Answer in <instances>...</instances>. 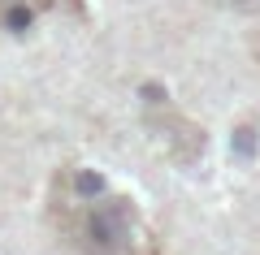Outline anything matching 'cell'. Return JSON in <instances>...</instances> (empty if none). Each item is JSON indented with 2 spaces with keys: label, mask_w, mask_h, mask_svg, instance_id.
<instances>
[{
  "label": "cell",
  "mask_w": 260,
  "mask_h": 255,
  "mask_svg": "<svg viewBox=\"0 0 260 255\" xmlns=\"http://www.w3.org/2000/svg\"><path fill=\"white\" fill-rule=\"evenodd\" d=\"M61 229L87 255H139V246L152 251L148 234L139 229L126 199H100V203L91 199V203L61 208Z\"/></svg>",
  "instance_id": "6da1fadb"
},
{
  "label": "cell",
  "mask_w": 260,
  "mask_h": 255,
  "mask_svg": "<svg viewBox=\"0 0 260 255\" xmlns=\"http://www.w3.org/2000/svg\"><path fill=\"white\" fill-rule=\"evenodd\" d=\"M251 48H256V56H260V30H256V39H251Z\"/></svg>",
  "instance_id": "7a4b0ae2"
}]
</instances>
